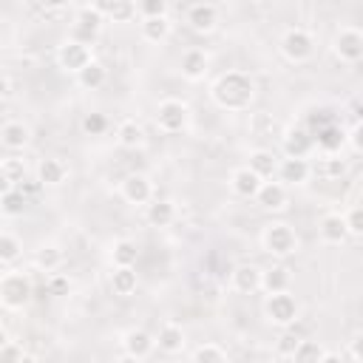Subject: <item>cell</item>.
Wrapping results in <instances>:
<instances>
[{
    "instance_id": "23",
    "label": "cell",
    "mask_w": 363,
    "mask_h": 363,
    "mask_svg": "<svg viewBox=\"0 0 363 363\" xmlns=\"http://www.w3.org/2000/svg\"><path fill=\"white\" fill-rule=\"evenodd\" d=\"M289 284H292V272H289V267H284V264H275V267L264 269V278H261V289H264L267 295L289 292Z\"/></svg>"
},
{
    "instance_id": "43",
    "label": "cell",
    "mask_w": 363,
    "mask_h": 363,
    "mask_svg": "<svg viewBox=\"0 0 363 363\" xmlns=\"http://www.w3.org/2000/svg\"><path fill=\"white\" fill-rule=\"evenodd\" d=\"M45 289H48V295H68V289H71V281H68L65 275H60V272H54V275L48 278V284H45Z\"/></svg>"
},
{
    "instance_id": "13",
    "label": "cell",
    "mask_w": 363,
    "mask_h": 363,
    "mask_svg": "<svg viewBox=\"0 0 363 363\" xmlns=\"http://www.w3.org/2000/svg\"><path fill=\"white\" fill-rule=\"evenodd\" d=\"M153 349H156V337L150 332H145V329H128L122 335V352L130 354V357L145 360Z\"/></svg>"
},
{
    "instance_id": "9",
    "label": "cell",
    "mask_w": 363,
    "mask_h": 363,
    "mask_svg": "<svg viewBox=\"0 0 363 363\" xmlns=\"http://www.w3.org/2000/svg\"><path fill=\"white\" fill-rule=\"evenodd\" d=\"M281 145H284L286 159H306L315 150V133L306 125H292L284 130Z\"/></svg>"
},
{
    "instance_id": "2",
    "label": "cell",
    "mask_w": 363,
    "mask_h": 363,
    "mask_svg": "<svg viewBox=\"0 0 363 363\" xmlns=\"http://www.w3.org/2000/svg\"><path fill=\"white\" fill-rule=\"evenodd\" d=\"M34 298V284L26 272H6L0 278V303L6 309H23Z\"/></svg>"
},
{
    "instance_id": "25",
    "label": "cell",
    "mask_w": 363,
    "mask_h": 363,
    "mask_svg": "<svg viewBox=\"0 0 363 363\" xmlns=\"http://www.w3.org/2000/svg\"><path fill=\"white\" fill-rule=\"evenodd\" d=\"M65 176H68V167L60 159H43L37 164V182H40V187H57V184L65 182Z\"/></svg>"
},
{
    "instance_id": "15",
    "label": "cell",
    "mask_w": 363,
    "mask_h": 363,
    "mask_svg": "<svg viewBox=\"0 0 363 363\" xmlns=\"http://www.w3.org/2000/svg\"><path fill=\"white\" fill-rule=\"evenodd\" d=\"M261 184H264V179H261L258 173H252L247 164H244V167H235L233 176H230V187H233V193L241 196V199H255L258 190H261Z\"/></svg>"
},
{
    "instance_id": "4",
    "label": "cell",
    "mask_w": 363,
    "mask_h": 363,
    "mask_svg": "<svg viewBox=\"0 0 363 363\" xmlns=\"http://www.w3.org/2000/svg\"><path fill=\"white\" fill-rule=\"evenodd\" d=\"M281 54L289 62H306L315 54V37L306 28H301V26L286 28L284 37H281Z\"/></svg>"
},
{
    "instance_id": "30",
    "label": "cell",
    "mask_w": 363,
    "mask_h": 363,
    "mask_svg": "<svg viewBox=\"0 0 363 363\" xmlns=\"http://www.w3.org/2000/svg\"><path fill=\"white\" fill-rule=\"evenodd\" d=\"M0 179H3V190H9V187H23V184H26V164H23V159H14V156L3 159V164H0Z\"/></svg>"
},
{
    "instance_id": "40",
    "label": "cell",
    "mask_w": 363,
    "mask_h": 363,
    "mask_svg": "<svg viewBox=\"0 0 363 363\" xmlns=\"http://www.w3.org/2000/svg\"><path fill=\"white\" fill-rule=\"evenodd\" d=\"M108 130V116L105 113H88L85 119H82V133H88V136H102Z\"/></svg>"
},
{
    "instance_id": "38",
    "label": "cell",
    "mask_w": 363,
    "mask_h": 363,
    "mask_svg": "<svg viewBox=\"0 0 363 363\" xmlns=\"http://www.w3.org/2000/svg\"><path fill=\"white\" fill-rule=\"evenodd\" d=\"M193 363H227V354L218 343H201L193 352Z\"/></svg>"
},
{
    "instance_id": "5",
    "label": "cell",
    "mask_w": 363,
    "mask_h": 363,
    "mask_svg": "<svg viewBox=\"0 0 363 363\" xmlns=\"http://www.w3.org/2000/svg\"><path fill=\"white\" fill-rule=\"evenodd\" d=\"M190 122V108L182 99H162L156 108V128L162 133H182Z\"/></svg>"
},
{
    "instance_id": "31",
    "label": "cell",
    "mask_w": 363,
    "mask_h": 363,
    "mask_svg": "<svg viewBox=\"0 0 363 363\" xmlns=\"http://www.w3.org/2000/svg\"><path fill=\"white\" fill-rule=\"evenodd\" d=\"M99 9H102V14H105V20H113V23H130L136 14H139V9H136V3H130V0H113V3H99Z\"/></svg>"
},
{
    "instance_id": "29",
    "label": "cell",
    "mask_w": 363,
    "mask_h": 363,
    "mask_svg": "<svg viewBox=\"0 0 363 363\" xmlns=\"http://www.w3.org/2000/svg\"><path fill=\"white\" fill-rule=\"evenodd\" d=\"M116 142H119L122 147H128V150H136V147L145 142L142 125H139L136 119H122L119 128H116Z\"/></svg>"
},
{
    "instance_id": "6",
    "label": "cell",
    "mask_w": 363,
    "mask_h": 363,
    "mask_svg": "<svg viewBox=\"0 0 363 363\" xmlns=\"http://www.w3.org/2000/svg\"><path fill=\"white\" fill-rule=\"evenodd\" d=\"M57 62H60L62 71H68V74L77 77L79 71H85V68L94 62V57H91V45H85V43L68 37V40L57 48Z\"/></svg>"
},
{
    "instance_id": "19",
    "label": "cell",
    "mask_w": 363,
    "mask_h": 363,
    "mask_svg": "<svg viewBox=\"0 0 363 363\" xmlns=\"http://www.w3.org/2000/svg\"><path fill=\"white\" fill-rule=\"evenodd\" d=\"M207 51L204 48H187L184 54H182V62H179V68H182V77L184 79H190V82H196V79H201L204 74H207Z\"/></svg>"
},
{
    "instance_id": "50",
    "label": "cell",
    "mask_w": 363,
    "mask_h": 363,
    "mask_svg": "<svg viewBox=\"0 0 363 363\" xmlns=\"http://www.w3.org/2000/svg\"><path fill=\"white\" fill-rule=\"evenodd\" d=\"M20 363H40V360H37V357H34V354H28V352H26V354H23V357H20Z\"/></svg>"
},
{
    "instance_id": "42",
    "label": "cell",
    "mask_w": 363,
    "mask_h": 363,
    "mask_svg": "<svg viewBox=\"0 0 363 363\" xmlns=\"http://www.w3.org/2000/svg\"><path fill=\"white\" fill-rule=\"evenodd\" d=\"M26 352H23V346H17L14 340H3V352H0V363H20V357H23Z\"/></svg>"
},
{
    "instance_id": "24",
    "label": "cell",
    "mask_w": 363,
    "mask_h": 363,
    "mask_svg": "<svg viewBox=\"0 0 363 363\" xmlns=\"http://www.w3.org/2000/svg\"><path fill=\"white\" fill-rule=\"evenodd\" d=\"M278 164H281V162L275 159V153H272V150L258 147V150H252V153H250V164H247V167H250L252 173H258L264 182H269L272 176H278Z\"/></svg>"
},
{
    "instance_id": "49",
    "label": "cell",
    "mask_w": 363,
    "mask_h": 363,
    "mask_svg": "<svg viewBox=\"0 0 363 363\" xmlns=\"http://www.w3.org/2000/svg\"><path fill=\"white\" fill-rule=\"evenodd\" d=\"M113 363H142V360H139V357H130V354H125V352H122V357H116Z\"/></svg>"
},
{
    "instance_id": "11",
    "label": "cell",
    "mask_w": 363,
    "mask_h": 363,
    "mask_svg": "<svg viewBox=\"0 0 363 363\" xmlns=\"http://www.w3.org/2000/svg\"><path fill=\"white\" fill-rule=\"evenodd\" d=\"M122 199L128 204H147L153 199V184L145 173H130L122 179Z\"/></svg>"
},
{
    "instance_id": "44",
    "label": "cell",
    "mask_w": 363,
    "mask_h": 363,
    "mask_svg": "<svg viewBox=\"0 0 363 363\" xmlns=\"http://www.w3.org/2000/svg\"><path fill=\"white\" fill-rule=\"evenodd\" d=\"M346 224H349V235H360L363 238V207H352L346 213Z\"/></svg>"
},
{
    "instance_id": "20",
    "label": "cell",
    "mask_w": 363,
    "mask_h": 363,
    "mask_svg": "<svg viewBox=\"0 0 363 363\" xmlns=\"http://www.w3.org/2000/svg\"><path fill=\"white\" fill-rule=\"evenodd\" d=\"M28 139H31L28 125H23V122H17V119H6V122H3V128H0V142H3L6 150H23V147L28 145Z\"/></svg>"
},
{
    "instance_id": "32",
    "label": "cell",
    "mask_w": 363,
    "mask_h": 363,
    "mask_svg": "<svg viewBox=\"0 0 363 363\" xmlns=\"http://www.w3.org/2000/svg\"><path fill=\"white\" fill-rule=\"evenodd\" d=\"M26 207H28V196L23 193V187H9V190H3V196H0V210H3V216H9V218L23 216Z\"/></svg>"
},
{
    "instance_id": "22",
    "label": "cell",
    "mask_w": 363,
    "mask_h": 363,
    "mask_svg": "<svg viewBox=\"0 0 363 363\" xmlns=\"http://www.w3.org/2000/svg\"><path fill=\"white\" fill-rule=\"evenodd\" d=\"M286 199H289V193H286V184L284 182H264L261 190H258V196H255L258 207H264V210H284L286 207Z\"/></svg>"
},
{
    "instance_id": "34",
    "label": "cell",
    "mask_w": 363,
    "mask_h": 363,
    "mask_svg": "<svg viewBox=\"0 0 363 363\" xmlns=\"http://www.w3.org/2000/svg\"><path fill=\"white\" fill-rule=\"evenodd\" d=\"M326 352L329 349H323L320 340H301V346L289 354V363H320Z\"/></svg>"
},
{
    "instance_id": "21",
    "label": "cell",
    "mask_w": 363,
    "mask_h": 363,
    "mask_svg": "<svg viewBox=\"0 0 363 363\" xmlns=\"http://www.w3.org/2000/svg\"><path fill=\"white\" fill-rule=\"evenodd\" d=\"M312 176V164L306 159H284L278 164V182L284 184H306Z\"/></svg>"
},
{
    "instance_id": "7",
    "label": "cell",
    "mask_w": 363,
    "mask_h": 363,
    "mask_svg": "<svg viewBox=\"0 0 363 363\" xmlns=\"http://www.w3.org/2000/svg\"><path fill=\"white\" fill-rule=\"evenodd\" d=\"M102 23H105V14H102L99 3L79 6V9H77V17H74V34H71V37L79 40V43H85V45H91L94 37L99 34Z\"/></svg>"
},
{
    "instance_id": "45",
    "label": "cell",
    "mask_w": 363,
    "mask_h": 363,
    "mask_svg": "<svg viewBox=\"0 0 363 363\" xmlns=\"http://www.w3.org/2000/svg\"><path fill=\"white\" fill-rule=\"evenodd\" d=\"M301 340H303V337H298L295 332H284V335H281V340H278V352L289 357V354H292V352L301 346Z\"/></svg>"
},
{
    "instance_id": "35",
    "label": "cell",
    "mask_w": 363,
    "mask_h": 363,
    "mask_svg": "<svg viewBox=\"0 0 363 363\" xmlns=\"http://www.w3.org/2000/svg\"><path fill=\"white\" fill-rule=\"evenodd\" d=\"M136 258H139V250H136V244H133L130 238L113 241V247H111V261H113V267H133Z\"/></svg>"
},
{
    "instance_id": "18",
    "label": "cell",
    "mask_w": 363,
    "mask_h": 363,
    "mask_svg": "<svg viewBox=\"0 0 363 363\" xmlns=\"http://www.w3.org/2000/svg\"><path fill=\"white\" fill-rule=\"evenodd\" d=\"M184 343H187V337H184V329H182L179 323L167 320V323H162V326H159L156 346H159L164 354H179V352L184 349Z\"/></svg>"
},
{
    "instance_id": "27",
    "label": "cell",
    "mask_w": 363,
    "mask_h": 363,
    "mask_svg": "<svg viewBox=\"0 0 363 363\" xmlns=\"http://www.w3.org/2000/svg\"><path fill=\"white\" fill-rule=\"evenodd\" d=\"M170 28H173V23H170V17H150V20H142L139 23V31H142V40H147V43H164L167 37H170Z\"/></svg>"
},
{
    "instance_id": "26",
    "label": "cell",
    "mask_w": 363,
    "mask_h": 363,
    "mask_svg": "<svg viewBox=\"0 0 363 363\" xmlns=\"http://www.w3.org/2000/svg\"><path fill=\"white\" fill-rule=\"evenodd\" d=\"M145 218H147L150 227H170L176 221V204L167 201V199H156V201L147 204Z\"/></svg>"
},
{
    "instance_id": "12",
    "label": "cell",
    "mask_w": 363,
    "mask_h": 363,
    "mask_svg": "<svg viewBox=\"0 0 363 363\" xmlns=\"http://www.w3.org/2000/svg\"><path fill=\"white\" fill-rule=\"evenodd\" d=\"M346 142H349V133H346L337 122H329V125H323L320 130H315V147L323 150L326 156H337Z\"/></svg>"
},
{
    "instance_id": "37",
    "label": "cell",
    "mask_w": 363,
    "mask_h": 363,
    "mask_svg": "<svg viewBox=\"0 0 363 363\" xmlns=\"http://www.w3.org/2000/svg\"><path fill=\"white\" fill-rule=\"evenodd\" d=\"M20 255H23V241L17 235H11V233H3L0 235V264L11 267Z\"/></svg>"
},
{
    "instance_id": "17",
    "label": "cell",
    "mask_w": 363,
    "mask_h": 363,
    "mask_svg": "<svg viewBox=\"0 0 363 363\" xmlns=\"http://www.w3.org/2000/svg\"><path fill=\"white\" fill-rule=\"evenodd\" d=\"M261 278H264V269H258L255 264H241L233 269V289L241 295H252L261 289Z\"/></svg>"
},
{
    "instance_id": "46",
    "label": "cell",
    "mask_w": 363,
    "mask_h": 363,
    "mask_svg": "<svg viewBox=\"0 0 363 363\" xmlns=\"http://www.w3.org/2000/svg\"><path fill=\"white\" fill-rule=\"evenodd\" d=\"M349 145H352L357 153H363V119L349 130Z\"/></svg>"
},
{
    "instance_id": "8",
    "label": "cell",
    "mask_w": 363,
    "mask_h": 363,
    "mask_svg": "<svg viewBox=\"0 0 363 363\" xmlns=\"http://www.w3.org/2000/svg\"><path fill=\"white\" fill-rule=\"evenodd\" d=\"M264 315L269 323L275 326H292L298 320V301L289 292H278V295H267L264 301Z\"/></svg>"
},
{
    "instance_id": "14",
    "label": "cell",
    "mask_w": 363,
    "mask_h": 363,
    "mask_svg": "<svg viewBox=\"0 0 363 363\" xmlns=\"http://www.w3.org/2000/svg\"><path fill=\"white\" fill-rule=\"evenodd\" d=\"M216 23H218V6H213V3H193L187 9V26L193 31L207 34V31L216 28Z\"/></svg>"
},
{
    "instance_id": "3",
    "label": "cell",
    "mask_w": 363,
    "mask_h": 363,
    "mask_svg": "<svg viewBox=\"0 0 363 363\" xmlns=\"http://www.w3.org/2000/svg\"><path fill=\"white\" fill-rule=\"evenodd\" d=\"M261 247H264L269 255L286 258V255L298 252V235H295V230H292L286 221H272V224H267L264 233H261Z\"/></svg>"
},
{
    "instance_id": "10",
    "label": "cell",
    "mask_w": 363,
    "mask_h": 363,
    "mask_svg": "<svg viewBox=\"0 0 363 363\" xmlns=\"http://www.w3.org/2000/svg\"><path fill=\"white\" fill-rule=\"evenodd\" d=\"M332 48H335V54H337L343 62H357V60H363V31L354 28V26H343V28L335 34Z\"/></svg>"
},
{
    "instance_id": "39",
    "label": "cell",
    "mask_w": 363,
    "mask_h": 363,
    "mask_svg": "<svg viewBox=\"0 0 363 363\" xmlns=\"http://www.w3.org/2000/svg\"><path fill=\"white\" fill-rule=\"evenodd\" d=\"M136 9H139V17H142V20L167 17V3H164V0H142V3H136Z\"/></svg>"
},
{
    "instance_id": "47",
    "label": "cell",
    "mask_w": 363,
    "mask_h": 363,
    "mask_svg": "<svg viewBox=\"0 0 363 363\" xmlns=\"http://www.w3.org/2000/svg\"><path fill=\"white\" fill-rule=\"evenodd\" d=\"M349 354H352L357 363H363V332L349 340Z\"/></svg>"
},
{
    "instance_id": "16",
    "label": "cell",
    "mask_w": 363,
    "mask_h": 363,
    "mask_svg": "<svg viewBox=\"0 0 363 363\" xmlns=\"http://www.w3.org/2000/svg\"><path fill=\"white\" fill-rule=\"evenodd\" d=\"M320 230V238L326 244H343L349 238V224H346V216L343 213H326L318 224Z\"/></svg>"
},
{
    "instance_id": "33",
    "label": "cell",
    "mask_w": 363,
    "mask_h": 363,
    "mask_svg": "<svg viewBox=\"0 0 363 363\" xmlns=\"http://www.w3.org/2000/svg\"><path fill=\"white\" fill-rule=\"evenodd\" d=\"M62 264V250L57 244H43L37 252H34V267L40 272H57V267Z\"/></svg>"
},
{
    "instance_id": "36",
    "label": "cell",
    "mask_w": 363,
    "mask_h": 363,
    "mask_svg": "<svg viewBox=\"0 0 363 363\" xmlns=\"http://www.w3.org/2000/svg\"><path fill=\"white\" fill-rule=\"evenodd\" d=\"M105 79H108V71H105V65L102 62H91L85 71H79L77 74V82L82 85V88H88V91H94V88H102L105 85Z\"/></svg>"
},
{
    "instance_id": "41",
    "label": "cell",
    "mask_w": 363,
    "mask_h": 363,
    "mask_svg": "<svg viewBox=\"0 0 363 363\" xmlns=\"http://www.w3.org/2000/svg\"><path fill=\"white\" fill-rule=\"evenodd\" d=\"M320 170H323L329 179H337V176H343V170H346V162H343V156H323V162H320Z\"/></svg>"
},
{
    "instance_id": "1",
    "label": "cell",
    "mask_w": 363,
    "mask_h": 363,
    "mask_svg": "<svg viewBox=\"0 0 363 363\" xmlns=\"http://www.w3.org/2000/svg\"><path fill=\"white\" fill-rule=\"evenodd\" d=\"M210 96L221 111H247L255 99V82L244 71H224L213 82Z\"/></svg>"
},
{
    "instance_id": "48",
    "label": "cell",
    "mask_w": 363,
    "mask_h": 363,
    "mask_svg": "<svg viewBox=\"0 0 363 363\" xmlns=\"http://www.w3.org/2000/svg\"><path fill=\"white\" fill-rule=\"evenodd\" d=\"M320 363H343V357H340V354H337V352H326V354H323V360H320Z\"/></svg>"
},
{
    "instance_id": "28",
    "label": "cell",
    "mask_w": 363,
    "mask_h": 363,
    "mask_svg": "<svg viewBox=\"0 0 363 363\" xmlns=\"http://www.w3.org/2000/svg\"><path fill=\"white\" fill-rule=\"evenodd\" d=\"M136 284H139V278H136V269L133 267H113V272H111V289H113V295H133L136 292Z\"/></svg>"
}]
</instances>
